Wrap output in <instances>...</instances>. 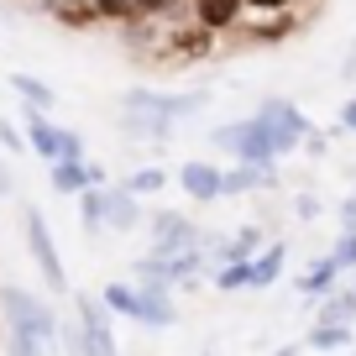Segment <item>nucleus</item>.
I'll use <instances>...</instances> for the list:
<instances>
[{
	"instance_id": "1",
	"label": "nucleus",
	"mask_w": 356,
	"mask_h": 356,
	"mask_svg": "<svg viewBox=\"0 0 356 356\" xmlns=\"http://www.w3.org/2000/svg\"><path fill=\"white\" fill-rule=\"evenodd\" d=\"M0 314H6V325H22L26 335H37L42 351H47V346H58V314L47 309V299H37V293L6 283V289H0Z\"/></svg>"
},
{
	"instance_id": "2",
	"label": "nucleus",
	"mask_w": 356,
	"mask_h": 356,
	"mask_svg": "<svg viewBox=\"0 0 356 356\" xmlns=\"http://www.w3.org/2000/svg\"><path fill=\"white\" fill-rule=\"evenodd\" d=\"M257 121H262L267 142H273V157H289L293 147H304V136L314 131V126H309V115H304L293 100H278V95L257 105Z\"/></svg>"
},
{
	"instance_id": "3",
	"label": "nucleus",
	"mask_w": 356,
	"mask_h": 356,
	"mask_svg": "<svg viewBox=\"0 0 356 356\" xmlns=\"http://www.w3.org/2000/svg\"><path fill=\"white\" fill-rule=\"evenodd\" d=\"M22 225H26V252H32L37 273H42V289H47V293H68V273H63V262H58V241H53V231H47L42 210H37V204H26Z\"/></svg>"
},
{
	"instance_id": "4",
	"label": "nucleus",
	"mask_w": 356,
	"mask_h": 356,
	"mask_svg": "<svg viewBox=\"0 0 356 356\" xmlns=\"http://www.w3.org/2000/svg\"><path fill=\"white\" fill-rule=\"evenodd\" d=\"M210 142L220 147V152H231L236 163H257V168H273V163H278V157H273V142H267V131H262V121H257V115L210 131Z\"/></svg>"
},
{
	"instance_id": "5",
	"label": "nucleus",
	"mask_w": 356,
	"mask_h": 356,
	"mask_svg": "<svg viewBox=\"0 0 356 356\" xmlns=\"http://www.w3.org/2000/svg\"><path fill=\"white\" fill-rule=\"evenodd\" d=\"M121 111H147V115H163L168 126L189 121V115L204 111V95H168V89H126L121 95Z\"/></svg>"
},
{
	"instance_id": "6",
	"label": "nucleus",
	"mask_w": 356,
	"mask_h": 356,
	"mask_svg": "<svg viewBox=\"0 0 356 356\" xmlns=\"http://www.w3.org/2000/svg\"><path fill=\"white\" fill-rule=\"evenodd\" d=\"M189 246H200V231H194L189 215H178V210H157L152 215V246H147V257L173 262V257H184Z\"/></svg>"
},
{
	"instance_id": "7",
	"label": "nucleus",
	"mask_w": 356,
	"mask_h": 356,
	"mask_svg": "<svg viewBox=\"0 0 356 356\" xmlns=\"http://www.w3.org/2000/svg\"><path fill=\"white\" fill-rule=\"evenodd\" d=\"M74 320L95 356H115V325H111V309L100 304V293H74Z\"/></svg>"
},
{
	"instance_id": "8",
	"label": "nucleus",
	"mask_w": 356,
	"mask_h": 356,
	"mask_svg": "<svg viewBox=\"0 0 356 356\" xmlns=\"http://www.w3.org/2000/svg\"><path fill=\"white\" fill-rule=\"evenodd\" d=\"M131 320L152 325V330H168L178 320V304L168 283H136V304H131Z\"/></svg>"
},
{
	"instance_id": "9",
	"label": "nucleus",
	"mask_w": 356,
	"mask_h": 356,
	"mask_svg": "<svg viewBox=\"0 0 356 356\" xmlns=\"http://www.w3.org/2000/svg\"><path fill=\"white\" fill-rule=\"evenodd\" d=\"M100 200H105V225H111V231H136V225H142V200L126 189L121 178H111V184H105Z\"/></svg>"
},
{
	"instance_id": "10",
	"label": "nucleus",
	"mask_w": 356,
	"mask_h": 356,
	"mask_svg": "<svg viewBox=\"0 0 356 356\" xmlns=\"http://www.w3.org/2000/svg\"><path fill=\"white\" fill-rule=\"evenodd\" d=\"M22 131H26V152H37L42 163H58V121L47 111L22 105Z\"/></svg>"
},
{
	"instance_id": "11",
	"label": "nucleus",
	"mask_w": 356,
	"mask_h": 356,
	"mask_svg": "<svg viewBox=\"0 0 356 356\" xmlns=\"http://www.w3.org/2000/svg\"><path fill=\"white\" fill-rule=\"evenodd\" d=\"M178 189L189 194V200H200V204L220 200V168L204 163V157H189V163L178 168Z\"/></svg>"
},
{
	"instance_id": "12",
	"label": "nucleus",
	"mask_w": 356,
	"mask_h": 356,
	"mask_svg": "<svg viewBox=\"0 0 356 356\" xmlns=\"http://www.w3.org/2000/svg\"><path fill=\"white\" fill-rule=\"evenodd\" d=\"M189 11H194L200 26H210V32L220 37V32H236V26H241L246 6L241 0H189Z\"/></svg>"
},
{
	"instance_id": "13",
	"label": "nucleus",
	"mask_w": 356,
	"mask_h": 356,
	"mask_svg": "<svg viewBox=\"0 0 356 356\" xmlns=\"http://www.w3.org/2000/svg\"><path fill=\"white\" fill-rule=\"evenodd\" d=\"M273 184H278V173H273V168H257V163H231V168H220V200H225V194L273 189Z\"/></svg>"
},
{
	"instance_id": "14",
	"label": "nucleus",
	"mask_w": 356,
	"mask_h": 356,
	"mask_svg": "<svg viewBox=\"0 0 356 356\" xmlns=\"http://www.w3.org/2000/svg\"><path fill=\"white\" fill-rule=\"evenodd\" d=\"M168 47L178 53V63H200V58L215 53V32L200 26V22H189V26H178V32H168Z\"/></svg>"
},
{
	"instance_id": "15",
	"label": "nucleus",
	"mask_w": 356,
	"mask_h": 356,
	"mask_svg": "<svg viewBox=\"0 0 356 356\" xmlns=\"http://www.w3.org/2000/svg\"><path fill=\"white\" fill-rule=\"evenodd\" d=\"M11 89L22 95V105H32V111H47V115H53V105H58V89H53V84H42L37 74L16 68V74H11Z\"/></svg>"
},
{
	"instance_id": "16",
	"label": "nucleus",
	"mask_w": 356,
	"mask_h": 356,
	"mask_svg": "<svg viewBox=\"0 0 356 356\" xmlns=\"http://www.w3.org/2000/svg\"><path fill=\"white\" fill-rule=\"evenodd\" d=\"M42 11L53 16L58 26H74V32H84V26H100V22H95V0H47Z\"/></svg>"
},
{
	"instance_id": "17",
	"label": "nucleus",
	"mask_w": 356,
	"mask_h": 356,
	"mask_svg": "<svg viewBox=\"0 0 356 356\" xmlns=\"http://www.w3.org/2000/svg\"><path fill=\"white\" fill-rule=\"evenodd\" d=\"M283 257H289V246H283V241L262 246V252L252 257V289H273V283H278V273H283Z\"/></svg>"
},
{
	"instance_id": "18",
	"label": "nucleus",
	"mask_w": 356,
	"mask_h": 356,
	"mask_svg": "<svg viewBox=\"0 0 356 356\" xmlns=\"http://www.w3.org/2000/svg\"><path fill=\"white\" fill-rule=\"evenodd\" d=\"M53 173H47V184H53L63 200H74V194L89 189V178H84V163H74V157H58V163H47Z\"/></svg>"
},
{
	"instance_id": "19",
	"label": "nucleus",
	"mask_w": 356,
	"mask_h": 356,
	"mask_svg": "<svg viewBox=\"0 0 356 356\" xmlns=\"http://www.w3.org/2000/svg\"><path fill=\"white\" fill-rule=\"evenodd\" d=\"M320 325H351L356 320V293L351 289H330V293H320Z\"/></svg>"
},
{
	"instance_id": "20",
	"label": "nucleus",
	"mask_w": 356,
	"mask_h": 356,
	"mask_svg": "<svg viewBox=\"0 0 356 356\" xmlns=\"http://www.w3.org/2000/svg\"><path fill=\"white\" fill-rule=\"evenodd\" d=\"M79 200V225H84V236H100L105 231V200H100V189H84V194H74Z\"/></svg>"
},
{
	"instance_id": "21",
	"label": "nucleus",
	"mask_w": 356,
	"mask_h": 356,
	"mask_svg": "<svg viewBox=\"0 0 356 356\" xmlns=\"http://www.w3.org/2000/svg\"><path fill=\"white\" fill-rule=\"evenodd\" d=\"M293 22H299L293 11H289V16H257L246 37H252V42H283V37L293 32Z\"/></svg>"
},
{
	"instance_id": "22",
	"label": "nucleus",
	"mask_w": 356,
	"mask_h": 356,
	"mask_svg": "<svg viewBox=\"0 0 356 356\" xmlns=\"http://www.w3.org/2000/svg\"><path fill=\"white\" fill-rule=\"evenodd\" d=\"M351 346V325H314L309 330V351H346Z\"/></svg>"
},
{
	"instance_id": "23",
	"label": "nucleus",
	"mask_w": 356,
	"mask_h": 356,
	"mask_svg": "<svg viewBox=\"0 0 356 356\" xmlns=\"http://www.w3.org/2000/svg\"><path fill=\"white\" fill-rule=\"evenodd\" d=\"M215 289H220V293L252 289V262H220V273H215Z\"/></svg>"
},
{
	"instance_id": "24",
	"label": "nucleus",
	"mask_w": 356,
	"mask_h": 356,
	"mask_svg": "<svg viewBox=\"0 0 356 356\" xmlns=\"http://www.w3.org/2000/svg\"><path fill=\"white\" fill-rule=\"evenodd\" d=\"M335 273H341V267H335V262H330V257H325V262H314V267H309V273H304V278H299V289H304V293H330V283H335Z\"/></svg>"
},
{
	"instance_id": "25",
	"label": "nucleus",
	"mask_w": 356,
	"mask_h": 356,
	"mask_svg": "<svg viewBox=\"0 0 356 356\" xmlns=\"http://www.w3.org/2000/svg\"><path fill=\"white\" fill-rule=\"evenodd\" d=\"M184 6H189V0H131L136 16H157V22H178Z\"/></svg>"
},
{
	"instance_id": "26",
	"label": "nucleus",
	"mask_w": 356,
	"mask_h": 356,
	"mask_svg": "<svg viewBox=\"0 0 356 356\" xmlns=\"http://www.w3.org/2000/svg\"><path fill=\"white\" fill-rule=\"evenodd\" d=\"M100 304H105L111 314H131L136 289H131V283H105V289H100Z\"/></svg>"
},
{
	"instance_id": "27",
	"label": "nucleus",
	"mask_w": 356,
	"mask_h": 356,
	"mask_svg": "<svg viewBox=\"0 0 356 356\" xmlns=\"http://www.w3.org/2000/svg\"><path fill=\"white\" fill-rule=\"evenodd\" d=\"M121 184L136 194V200H142V194H157V189H163L168 173H163V168H136V173H131V178H121Z\"/></svg>"
},
{
	"instance_id": "28",
	"label": "nucleus",
	"mask_w": 356,
	"mask_h": 356,
	"mask_svg": "<svg viewBox=\"0 0 356 356\" xmlns=\"http://www.w3.org/2000/svg\"><path fill=\"white\" fill-rule=\"evenodd\" d=\"M6 356H42V341L26 335L22 325H6Z\"/></svg>"
},
{
	"instance_id": "29",
	"label": "nucleus",
	"mask_w": 356,
	"mask_h": 356,
	"mask_svg": "<svg viewBox=\"0 0 356 356\" xmlns=\"http://www.w3.org/2000/svg\"><path fill=\"white\" fill-rule=\"evenodd\" d=\"M131 0H95V22H111V26H126L131 22Z\"/></svg>"
},
{
	"instance_id": "30",
	"label": "nucleus",
	"mask_w": 356,
	"mask_h": 356,
	"mask_svg": "<svg viewBox=\"0 0 356 356\" xmlns=\"http://www.w3.org/2000/svg\"><path fill=\"white\" fill-rule=\"evenodd\" d=\"M58 341H63V351L68 356H95L89 351V341H84V330H79V320L68 314V325H58Z\"/></svg>"
},
{
	"instance_id": "31",
	"label": "nucleus",
	"mask_w": 356,
	"mask_h": 356,
	"mask_svg": "<svg viewBox=\"0 0 356 356\" xmlns=\"http://www.w3.org/2000/svg\"><path fill=\"white\" fill-rule=\"evenodd\" d=\"M246 6V16H289V11H299V0H241Z\"/></svg>"
},
{
	"instance_id": "32",
	"label": "nucleus",
	"mask_w": 356,
	"mask_h": 356,
	"mask_svg": "<svg viewBox=\"0 0 356 356\" xmlns=\"http://www.w3.org/2000/svg\"><path fill=\"white\" fill-rule=\"evenodd\" d=\"M58 157H74V163H84V136H79L74 126H58Z\"/></svg>"
},
{
	"instance_id": "33",
	"label": "nucleus",
	"mask_w": 356,
	"mask_h": 356,
	"mask_svg": "<svg viewBox=\"0 0 356 356\" xmlns=\"http://www.w3.org/2000/svg\"><path fill=\"white\" fill-rule=\"evenodd\" d=\"M330 262H335V267H356V231H341V236H335Z\"/></svg>"
},
{
	"instance_id": "34",
	"label": "nucleus",
	"mask_w": 356,
	"mask_h": 356,
	"mask_svg": "<svg viewBox=\"0 0 356 356\" xmlns=\"http://www.w3.org/2000/svg\"><path fill=\"white\" fill-rule=\"evenodd\" d=\"M0 147H6V152H26V136H22L16 121H0Z\"/></svg>"
},
{
	"instance_id": "35",
	"label": "nucleus",
	"mask_w": 356,
	"mask_h": 356,
	"mask_svg": "<svg viewBox=\"0 0 356 356\" xmlns=\"http://www.w3.org/2000/svg\"><path fill=\"white\" fill-rule=\"evenodd\" d=\"M341 231H356V200L341 204Z\"/></svg>"
},
{
	"instance_id": "36",
	"label": "nucleus",
	"mask_w": 356,
	"mask_h": 356,
	"mask_svg": "<svg viewBox=\"0 0 356 356\" xmlns=\"http://www.w3.org/2000/svg\"><path fill=\"white\" fill-rule=\"evenodd\" d=\"M341 131H356V100L341 105Z\"/></svg>"
},
{
	"instance_id": "37",
	"label": "nucleus",
	"mask_w": 356,
	"mask_h": 356,
	"mask_svg": "<svg viewBox=\"0 0 356 356\" xmlns=\"http://www.w3.org/2000/svg\"><path fill=\"white\" fill-rule=\"evenodd\" d=\"M16 184H11V168H6V157H0V194H11Z\"/></svg>"
},
{
	"instance_id": "38",
	"label": "nucleus",
	"mask_w": 356,
	"mask_h": 356,
	"mask_svg": "<svg viewBox=\"0 0 356 356\" xmlns=\"http://www.w3.org/2000/svg\"><path fill=\"white\" fill-rule=\"evenodd\" d=\"M351 293H356V283H351Z\"/></svg>"
},
{
	"instance_id": "39",
	"label": "nucleus",
	"mask_w": 356,
	"mask_h": 356,
	"mask_svg": "<svg viewBox=\"0 0 356 356\" xmlns=\"http://www.w3.org/2000/svg\"><path fill=\"white\" fill-rule=\"evenodd\" d=\"M42 6H47V0H42Z\"/></svg>"
}]
</instances>
